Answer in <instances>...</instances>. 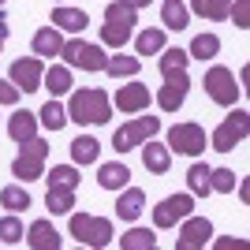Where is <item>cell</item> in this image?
I'll list each match as a JSON object with an SVG mask.
<instances>
[{
	"label": "cell",
	"instance_id": "obj_1",
	"mask_svg": "<svg viewBox=\"0 0 250 250\" xmlns=\"http://www.w3.org/2000/svg\"><path fill=\"white\" fill-rule=\"evenodd\" d=\"M67 108V120H75L79 127H101L112 120V97L104 94V90H97V86H90V90H71V101L63 104Z\"/></svg>",
	"mask_w": 250,
	"mask_h": 250
},
{
	"label": "cell",
	"instance_id": "obj_2",
	"mask_svg": "<svg viewBox=\"0 0 250 250\" xmlns=\"http://www.w3.org/2000/svg\"><path fill=\"white\" fill-rule=\"evenodd\" d=\"M135 26H138V11L124 0H112L104 8V26H101V42L108 49H124L131 38H135Z\"/></svg>",
	"mask_w": 250,
	"mask_h": 250
},
{
	"label": "cell",
	"instance_id": "obj_3",
	"mask_svg": "<svg viewBox=\"0 0 250 250\" xmlns=\"http://www.w3.org/2000/svg\"><path fill=\"white\" fill-rule=\"evenodd\" d=\"M67 231L75 235V243L79 247H108L112 243V220L108 217H94V213H67Z\"/></svg>",
	"mask_w": 250,
	"mask_h": 250
},
{
	"label": "cell",
	"instance_id": "obj_4",
	"mask_svg": "<svg viewBox=\"0 0 250 250\" xmlns=\"http://www.w3.org/2000/svg\"><path fill=\"white\" fill-rule=\"evenodd\" d=\"M45 161H49V142L34 135L30 142H19V153L11 161V176L19 183H34L45 176Z\"/></svg>",
	"mask_w": 250,
	"mask_h": 250
},
{
	"label": "cell",
	"instance_id": "obj_5",
	"mask_svg": "<svg viewBox=\"0 0 250 250\" xmlns=\"http://www.w3.org/2000/svg\"><path fill=\"white\" fill-rule=\"evenodd\" d=\"M247 131H250V116L243 112V108H235L231 104V112L220 120V127L209 135V146L217 149V153H231L235 146H243L247 142Z\"/></svg>",
	"mask_w": 250,
	"mask_h": 250
},
{
	"label": "cell",
	"instance_id": "obj_6",
	"mask_svg": "<svg viewBox=\"0 0 250 250\" xmlns=\"http://www.w3.org/2000/svg\"><path fill=\"white\" fill-rule=\"evenodd\" d=\"M202 86H206L209 101L220 104V108H231V104L239 101V94H243V86L235 83V71L224 67V63H213L206 71V79H202Z\"/></svg>",
	"mask_w": 250,
	"mask_h": 250
},
{
	"label": "cell",
	"instance_id": "obj_7",
	"mask_svg": "<svg viewBox=\"0 0 250 250\" xmlns=\"http://www.w3.org/2000/svg\"><path fill=\"white\" fill-rule=\"evenodd\" d=\"M157 131H161V120H157V116H135V120H127L124 127L112 131V149L116 153H131V149H138L146 138H153Z\"/></svg>",
	"mask_w": 250,
	"mask_h": 250
},
{
	"label": "cell",
	"instance_id": "obj_8",
	"mask_svg": "<svg viewBox=\"0 0 250 250\" xmlns=\"http://www.w3.org/2000/svg\"><path fill=\"white\" fill-rule=\"evenodd\" d=\"M60 56H63V63H67L71 71H104V63H108V56H104L101 45H90V42H83V38L63 42Z\"/></svg>",
	"mask_w": 250,
	"mask_h": 250
},
{
	"label": "cell",
	"instance_id": "obj_9",
	"mask_svg": "<svg viewBox=\"0 0 250 250\" xmlns=\"http://www.w3.org/2000/svg\"><path fill=\"white\" fill-rule=\"evenodd\" d=\"M172 153H183V157H198L206 153L209 138H206V127L202 124H172L168 127V142H165Z\"/></svg>",
	"mask_w": 250,
	"mask_h": 250
},
{
	"label": "cell",
	"instance_id": "obj_10",
	"mask_svg": "<svg viewBox=\"0 0 250 250\" xmlns=\"http://www.w3.org/2000/svg\"><path fill=\"white\" fill-rule=\"evenodd\" d=\"M187 213H194V194H190V190H183V194H168L161 206H153V228L157 231L176 228Z\"/></svg>",
	"mask_w": 250,
	"mask_h": 250
},
{
	"label": "cell",
	"instance_id": "obj_11",
	"mask_svg": "<svg viewBox=\"0 0 250 250\" xmlns=\"http://www.w3.org/2000/svg\"><path fill=\"white\" fill-rule=\"evenodd\" d=\"M209 239H213V224H209L206 217H194V213H187V217L179 220L176 250H202Z\"/></svg>",
	"mask_w": 250,
	"mask_h": 250
},
{
	"label": "cell",
	"instance_id": "obj_12",
	"mask_svg": "<svg viewBox=\"0 0 250 250\" xmlns=\"http://www.w3.org/2000/svg\"><path fill=\"white\" fill-rule=\"evenodd\" d=\"M187 90H190L187 71H168V75H165V86H161V94H157L161 112H179V108H183V101H187Z\"/></svg>",
	"mask_w": 250,
	"mask_h": 250
},
{
	"label": "cell",
	"instance_id": "obj_13",
	"mask_svg": "<svg viewBox=\"0 0 250 250\" xmlns=\"http://www.w3.org/2000/svg\"><path fill=\"white\" fill-rule=\"evenodd\" d=\"M8 75H11V83L19 86L22 94H34V90H42V79H45V60H42V56H26V60H15Z\"/></svg>",
	"mask_w": 250,
	"mask_h": 250
},
{
	"label": "cell",
	"instance_id": "obj_14",
	"mask_svg": "<svg viewBox=\"0 0 250 250\" xmlns=\"http://www.w3.org/2000/svg\"><path fill=\"white\" fill-rule=\"evenodd\" d=\"M149 101H153V94H149V90L138 83V79H131L127 86H116V108H120V112H127V116L146 112Z\"/></svg>",
	"mask_w": 250,
	"mask_h": 250
},
{
	"label": "cell",
	"instance_id": "obj_15",
	"mask_svg": "<svg viewBox=\"0 0 250 250\" xmlns=\"http://www.w3.org/2000/svg\"><path fill=\"white\" fill-rule=\"evenodd\" d=\"M142 213H146V190L124 187V190H120V198H116V217L127 220V224H135Z\"/></svg>",
	"mask_w": 250,
	"mask_h": 250
},
{
	"label": "cell",
	"instance_id": "obj_16",
	"mask_svg": "<svg viewBox=\"0 0 250 250\" xmlns=\"http://www.w3.org/2000/svg\"><path fill=\"white\" fill-rule=\"evenodd\" d=\"M52 26L60 34H83L90 26V15L79 8H67V4H52Z\"/></svg>",
	"mask_w": 250,
	"mask_h": 250
},
{
	"label": "cell",
	"instance_id": "obj_17",
	"mask_svg": "<svg viewBox=\"0 0 250 250\" xmlns=\"http://www.w3.org/2000/svg\"><path fill=\"white\" fill-rule=\"evenodd\" d=\"M26 247H34V250H60L63 239H60V231L52 228V220H34L30 228H26Z\"/></svg>",
	"mask_w": 250,
	"mask_h": 250
},
{
	"label": "cell",
	"instance_id": "obj_18",
	"mask_svg": "<svg viewBox=\"0 0 250 250\" xmlns=\"http://www.w3.org/2000/svg\"><path fill=\"white\" fill-rule=\"evenodd\" d=\"M142 165H146V172H153V176H165L168 168H172V149H168L165 142L146 138V142H142Z\"/></svg>",
	"mask_w": 250,
	"mask_h": 250
},
{
	"label": "cell",
	"instance_id": "obj_19",
	"mask_svg": "<svg viewBox=\"0 0 250 250\" xmlns=\"http://www.w3.org/2000/svg\"><path fill=\"white\" fill-rule=\"evenodd\" d=\"M63 38L56 26H42V30L30 38V49H34V56H42V60H49V56H60V49H63Z\"/></svg>",
	"mask_w": 250,
	"mask_h": 250
},
{
	"label": "cell",
	"instance_id": "obj_20",
	"mask_svg": "<svg viewBox=\"0 0 250 250\" xmlns=\"http://www.w3.org/2000/svg\"><path fill=\"white\" fill-rule=\"evenodd\" d=\"M97 183H101V190H124L131 183V168L124 161H104L97 168Z\"/></svg>",
	"mask_w": 250,
	"mask_h": 250
},
{
	"label": "cell",
	"instance_id": "obj_21",
	"mask_svg": "<svg viewBox=\"0 0 250 250\" xmlns=\"http://www.w3.org/2000/svg\"><path fill=\"white\" fill-rule=\"evenodd\" d=\"M38 112H26V108H15V112L8 116V135L15 138V142H30L34 135H38Z\"/></svg>",
	"mask_w": 250,
	"mask_h": 250
},
{
	"label": "cell",
	"instance_id": "obj_22",
	"mask_svg": "<svg viewBox=\"0 0 250 250\" xmlns=\"http://www.w3.org/2000/svg\"><path fill=\"white\" fill-rule=\"evenodd\" d=\"M42 86L49 90L52 97L71 94V86H75V79H71V67H67V63H52V67H45V79H42Z\"/></svg>",
	"mask_w": 250,
	"mask_h": 250
},
{
	"label": "cell",
	"instance_id": "obj_23",
	"mask_svg": "<svg viewBox=\"0 0 250 250\" xmlns=\"http://www.w3.org/2000/svg\"><path fill=\"white\" fill-rule=\"evenodd\" d=\"M161 26L165 30H187L190 26V8L183 4V0H165L161 4Z\"/></svg>",
	"mask_w": 250,
	"mask_h": 250
},
{
	"label": "cell",
	"instance_id": "obj_24",
	"mask_svg": "<svg viewBox=\"0 0 250 250\" xmlns=\"http://www.w3.org/2000/svg\"><path fill=\"white\" fill-rule=\"evenodd\" d=\"M165 26H146V30L135 34V52L138 56H157V52L165 49Z\"/></svg>",
	"mask_w": 250,
	"mask_h": 250
},
{
	"label": "cell",
	"instance_id": "obj_25",
	"mask_svg": "<svg viewBox=\"0 0 250 250\" xmlns=\"http://www.w3.org/2000/svg\"><path fill=\"white\" fill-rule=\"evenodd\" d=\"M97 157H101V142L94 135H79L71 142V161L75 165H97Z\"/></svg>",
	"mask_w": 250,
	"mask_h": 250
},
{
	"label": "cell",
	"instance_id": "obj_26",
	"mask_svg": "<svg viewBox=\"0 0 250 250\" xmlns=\"http://www.w3.org/2000/svg\"><path fill=\"white\" fill-rule=\"evenodd\" d=\"M142 71V56H108V63H104V75H112V79H135V75Z\"/></svg>",
	"mask_w": 250,
	"mask_h": 250
},
{
	"label": "cell",
	"instance_id": "obj_27",
	"mask_svg": "<svg viewBox=\"0 0 250 250\" xmlns=\"http://www.w3.org/2000/svg\"><path fill=\"white\" fill-rule=\"evenodd\" d=\"M38 124H42L45 131H60V127L67 124V108L60 104V97H49V101L42 104V112H38Z\"/></svg>",
	"mask_w": 250,
	"mask_h": 250
},
{
	"label": "cell",
	"instance_id": "obj_28",
	"mask_svg": "<svg viewBox=\"0 0 250 250\" xmlns=\"http://www.w3.org/2000/svg\"><path fill=\"white\" fill-rule=\"evenodd\" d=\"M49 187H63V190H79L83 176H79V165H56L49 176H42Z\"/></svg>",
	"mask_w": 250,
	"mask_h": 250
},
{
	"label": "cell",
	"instance_id": "obj_29",
	"mask_svg": "<svg viewBox=\"0 0 250 250\" xmlns=\"http://www.w3.org/2000/svg\"><path fill=\"white\" fill-rule=\"evenodd\" d=\"M45 209L52 217H67L75 209V190H63V187H49L45 190Z\"/></svg>",
	"mask_w": 250,
	"mask_h": 250
},
{
	"label": "cell",
	"instance_id": "obj_30",
	"mask_svg": "<svg viewBox=\"0 0 250 250\" xmlns=\"http://www.w3.org/2000/svg\"><path fill=\"white\" fill-rule=\"evenodd\" d=\"M0 206L8 209V213H22V209H30V190H26V183H8V187L0 190Z\"/></svg>",
	"mask_w": 250,
	"mask_h": 250
},
{
	"label": "cell",
	"instance_id": "obj_31",
	"mask_svg": "<svg viewBox=\"0 0 250 250\" xmlns=\"http://www.w3.org/2000/svg\"><path fill=\"white\" fill-rule=\"evenodd\" d=\"M217 52H220V38L217 34H198L194 42H190V49H187V56L190 60H217Z\"/></svg>",
	"mask_w": 250,
	"mask_h": 250
},
{
	"label": "cell",
	"instance_id": "obj_32",
	"mask_svg": "<svg viewBox=\"0 0 250 250\" xmlns=\"http://www.w3.org/2000/svg\"><path fill=\"white\" fill-rule=\"evenodd\" d=\"M228 8H231V0H190V11L209 19V22H224L228 19Z\"/></svg>",
	"mask_w": 250,
	"mask_h": 250
},
{
	"label": "cell",
	"instance_id": "obj_33",
	"mask_svg": "<svg viewBox=\"0 0 250 250\" xmlns=\"http://www.w3.org/2000/svg\"><path fill=\"white\" fill-rule=\"evenodd\" d=\"M161 60H157V67H161V75H168V71H187V63H190V56H187V49H161L157 52Z\"/></svg>",
	"mask_w": 250,
	"mask_h": 250
},
{
	"label": "cell",
	"instance_id": "obj_34",
	"mask_svg": "<svg viewBox=\"0 0 250 250\" xmlns=\"http://www.w3.org/2000/svg\"><path fill=\"white\" fill-rule=\"evenodd\" d=\"M120 247H124V250H153L157 247V235L149 228H131V231L120 235Z\"/></svg>",
	"mask_w": 250,
	"mask_h": 250
},
{
	"label": "cell",
	"instance_id": "obj_35",
	"mask_svg": "<svg viewBox=\"0 0 250 250\" xmlns=\"http://www.w3.org/2000/svg\"><path fill=\"white\" fill-rule=\"evenodd\" d=\"M187 190L194 194V198L213 194V190H209V165H190L187 168Z\"/></svg>",
	"mask_w": 250,
	"mask_h": 250
},
{
	"label": "cell",
	"instance_id": "obj_36",
	"mask_svg": "<svg viewBox=\"0 0 250 250\" xmlns=\"http://www.w3.org/2000/svg\"><path fill=\"white\" fill-rule=\"evenodd\" d=\"M26 239V228H22V220L11 213V217H0V243L4 247H19Z\"/></svg>",
	"mask_w": 250,
	"mask_h": 250
},
{
	"label": "cell",
	"instance_id": "obj_37",
	"mask_svg": "<svg viewBox=\"0 0 250 250\" xmlns=\"http://www.w3.org/2000/svg\"><path fill=\"white\" fill-rule=\"evenodd\" d=\"M239 183V176L231 172V168H209V190H217V194H231Z\"/></svg>",
	"mask_w": 250,
	"mask_h": 250
},
{
	"label": "cell",
	"instance_id": "obj_38",
	"mask_svg": "<svg viewBox=\"0 0 250 250\" xmlns=\"http://www.w3.org/2000/svg\"><path fill=\"white\" fill-rule=\"evenodd\" d=\"M228 19H235L239 30H250V0H235L228 8Z\"/></svg>",
	"mask_w": 250,
	"mask_h": 250
},
{
	"label": "cell",
	"instance_id": "obj_39",
	"mask_svg": "<svg viewBox=\"0 0 250 250\" xmlns=\"http://www.w3.org/2000/svg\"><path fill=\"white\" fill-rule=\"evenodd\" d=\"M19 97H22L19 86L11 83V79H0V104H4V108H15V104H19Z\"/></svg>",
	"mask_w": 250,
	"mask_h": 250
},
{
	"label": "cell",
	"instance_id": "obj_40",
	"mask_svg": "<svg viewBox=\"0 0 250 250\" xmlns=\"http://www.w3.org/2000/svg\"><path fill=\"white\" fill-rule=\"evenodd\" d=\"M213 247H217V250H231V247H243V239H217Z\"/></svg>",
	"mask_w": 250,
	"mask_h": 250
},
{
	"label": "cell",
	"instance_id": "obj_41",
	"mask_svg": "<svg viewBox=\"0 0 250 250\" xmlns=\"http://www.w3.org/2000/svg\"><path fill=\"white\" fill-rule=\"evenodd\" d=\"M124 4H131V8L138 11V8H149V4H153V0H124Z\"/></svg>",
	"mask_w": 250,
	"mask_h": 250
},
{
	"label": "cell",
	"instance_id": "obj_42",
	"mask_svg": "<svg viewBox=\"0 0 250 250\" xmlns=\"http://www.w3.org/2000/svg\"><path fill=\"white\" fill-rule=\"evenodd\" d=\"M0 42H8V22L0 19Z\"/></svg>",
	"mask_w": 250,
	"mask_h": 250
},
{
	"label": "cell",
	"instance_id": "obj_43",
	"mask_svg": "<svg viewBox=\"0 0 250 250\" xmlns=\"http://www.w3.org/2000/svg\"><path fill=\"white\" fill-rule=\"evenodd\" d=\"M52 4H63V0H52Z\"/></svg>",
	"mask_w": 250,
	"mask_h": 250
},
{
	"label": "cell",
	"instance_id": "obj_44",
	"mask_svg": "<svg viewBox=\"0 0 250 250\" xmlns=\"http://www.w3.org/2000/svg\"><path fill=\"white\" fill-rule=\"evenodd\" d=\"M0 52H4V42H0Z\"/></svg>",
	"mask_w": 250,
	"mask_h": 250
},
{
	"label": "cell",
	"instance_id": "obj_45",
	"mask_svg": "<svg viewBox=\"0 0 250 250\" xmlns=\"http://www.w3.org/2000/svg\"><path fill=\"white\" fill-rule=\"evenodd\" d=\"M0 8H4V0H0Z\"/></svg>",
	"mask_w": 250,
	"mask_h": 250
}]
</instances>
